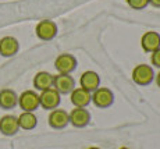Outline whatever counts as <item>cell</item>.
I'll return each instance as SVG.
<instances>
[{
	"instance_id": "d6986e66",
	"label": "cell",
	"mask_w": 160,
	"mask_h": 149,
	"mask_svg": "<svg viewBox=\"0 0 160 149\" xmlns=\"http://www.w3.org/2000/svg\"><path fill=\"white\" fill-rule=\"evenodd\" d=\"M150 66L160 70V48L150 53Z\"/></svg>"
},
{
	"instance_id": "6da1fadb",
	"label": "cell",
	"mask_w": 160,
	"mask_h": 149,
	"mask_svg": "<svg viewBox=\"0 0 160 149\" xmlns=\"http://www.w3.org/2000/svg\"><path fill=\"white\" fill-rule=\"evenodd\" d=\"M134 84L139 86H148L155 81V70L150 64H137L131 73Z\"/></svg>"
},
{
	"instance_id": "5bb4252c",
	"label": "cell",
	"mask_w": 160,
	"mask_h": 149,
	"mask_svg": "<svg viewBox=\"0 0 160 149\" xmlns=\"http://www.w3.org/2000/svg\"><path fill=\"white\" fill-rule=\"evenodd\" d=\"M20 131L17 116L13 114H6L0 119V132L6 136H13Z\"/></svg>"
},
{
	"instance_id": "30bf717a",
	"label": "cell",
	"mask_w": 160,
	"mask_h": 149,
	"mask_svg": "<svg viewBox=\"0 0 160 149\" xmlns=\"http://www.w3.org/2000/svg\"><path fill=\"white\" fill-rule=\"evenodd\" d=\"M70 100L74 107H88L92 103V92L81 86H75L70 94Z\"/></svg>"
},
{
	"instance_id": "ffe728a7",
	"label": "cell",
	"mask_w": 160,
	"mask_h": 149,
	"mask_svg": "<svg viewBox=\"0 0 160 149\" xmlns=\"http://www.w3.org/2000/svg\"><path fill=\"white\" fill-rule=\"evenodd\" d=\"M149 6L155 8H160V0H149Z\"/></svg>"
},
{
	"instance_id": "277c9868",
	"label": "cell",
	"mask_w": 160,
	"mask_h": 149,
	"mask_svg": "<svg viewBox=\"0 0 160 149\" xmlns=\"http://www.w3.org/2000/svg\"><path fill=\"white\" fill-rule=\"evenodd\" d=\"M61 103V95L52 86L49 89H45L39 94V106L45 110H53L57 109Z\"/></svg>"
},
{
	"instance_id": "ac0fdd59",
	"label": "cell",
	"mask_w": 160,
	"mask_h": 149,
	"mask_svg": "<svg viewBox=\"0 0 160 149\" xmlns=\"http://www.w3.org/2000/svg\"><path fill=\"white\" fill-rule=\"evenodd\" d=\"M132 10H145L149 6V0H125Z\"/></svg>"
},
{
	"instance_id": "3957f363",
	"label": "cell",
	"mask_w": 160,
	"mask_h": 149,
	"mask_svg": "<svg viewBox=\"0 0 160 149\" xmlns=\"http://www.w3.org/2000/svg\"><path fill=\"white\" fill-rule=\"evenodd\" d=\"M114 94L107 86H99L92 92V103L98 109H109L114 105Z\"/></svg>"
},
{
	"instance_id": "8992f818",
	"label": "cell",
	"mask_w": 160,
	"mask_h": 149,
	"mask_svg": "<svg viewBox=\"0 0 160 149\" xmlns=\"http://www.w3.org/2000/svg\"><path fill=\"white\" fill-rule=\"evenodd\" d=\"M77 66H78V61L75 56L71 53H61L54 60V68L58 74H72Z\"/></svg>"
},
{
	"instance_id": "7a4b0ae2",
	"label": "cell",
	"mask_w": 160,
	"mask_h": 149,
	"mask_svg": "<svg viewBox=\"0 0 160 149\" xmlns=\"http://www.w3.org/2000/svg\"><path fill=\"white\" fill-rule=\"evenodd\" d=\"M58 33V27L53 20H41L35 27V35L41 41H53Z\"/></svg>"
},
{
	"instance_id": "4fadbf2b",
	"label": "cell",
	"mask_w": 160,
	"mask_h": 149,
	"mask_svg": "<svg viewBox=\"0 0 160 149\" xmlns=\"http://www.w3.org/2000/svg\"><path fill=\"white\" fill-rule=\"evenodd\" d=\"M20 50V42L14 36H3L0 39V56L3 57H13Z\"/></svg>"
},
{
	"instance_id": "ba28073f",
	"label": "cell",
	"mask_w": 160,
	"mask_h": 149,
	"mask_svg": "<svg viewBox=\"0 0 160 149\" xmlns=\"http://www.w3.org/2000/svg\"><path fill=\"white\" fill-rule=\"evenodd\" d=\"M70 124L75 128H85L91 123V113L87 107H74L71 111L68 113Z\"/></svg>"
},
{
	"instance_id": "8fae6325",
	"label": "cell",
	"mask_w": 160,
	"mask_h": 149,
	"mask_svg": "<svg viewBox=\"0 0 160 149\" xmlns=\"http://www.w3.org/2000/svg\"><path fill=\"white\" fill-rule=\"evenodd\" d=\"M141 48L145 53H152L160 48V33L156 31H146L141 36Z\"/></svg>"
},
{
	"instance_id": "7c38bea8",
	"label": "cell",
	"mask_w": 160,
	"mask_h": 149,
	"mask_svg": "<svg viewBox=\"0 0 160 149\" xmlns=\"http://www.w3.org/2000/svg\"><path fill=\"white\" fill-rule=\"evenodd\" d=\"M79 86L89 92H93L100 86V75L93 70L84 71L79 77Z\"/></svg>"
},
{
	"instance_id": "7402d4cb",
	"label": "cell",
	"mask_w": 160,
	"mask_h": 149,
	"mask_svg": "<svg viewBox=\"0 0 160 149\" xmlns=\"http://www.w3.org/2000/svg\"><path fill=\"white\" fill-rule=\"evenodd\" d=\"M88 149H100V148L99 146H89Z\"/></svg>"
},
{
	"instance_id": "9a60e30c",
	"label": "cell",
	"mask_w": 160,
	"mask_h": 149,
	"mask_svg": "<svg viewBox=\"0 0 160 149\" xmlns=\"http://www.w3.org/2000/svg\"><path fill=\"white\" fill-rule=\"evenodd\" d=\"M18 106V95L17 92L10 88H4L0 91V109L10 110Z\"/></svg>"
},
{
	"instance_id": "44dd1931",
	"label": "cell",
	"mask_w": 160,
	"mask_h": 149,
	"mask_svg": "<svg viewBox=\"0 0 160 149\" xmlns=\"http://www.w3.org/2000/svg\"><path fill=\"white\" fill-rule=\"evenodd\" d=\"M155 82H156V85L160 88V70L158 71V73H155Z\"/></svg>"
},
{
	"instance_id": "e0dca14e",
	"label": "cell",
	"mask_w": 160,
	"mask_h": 149,
	"mask_svg": "<svg viewBox=\"0 0 160 149\" xmlns=\"http://www.w3.org/2000/svg\"><path fill=\"white\" fill-rule=\"evenodd\" d=\"M17 120L20 130H25V131H31V130L36 128V126H38V117L33 111H22L17 117Z\"/></svg>"
},
{
	"instance_id": "9c48e42d",
	"label": "cell",
	"mask_w": 160,
	"mask_h": 149,
	"mask_svg": "<svg viewBox=\"0 0 160 149\" xmlns=\"http://www.w3.org/2000/svg\"><path fill=\"white\" fill-rule=\"evenodd\" d=\"M48 124L54 130H63L66 128L70 124V119H68V111H66L64 109H53L50 110L48 117Z\"/></svg>"
},
{
	"instance_id": "52a82bcc",
	"label": "cell",
	"mask_w": 160,
	"mask_h": 149,
	"mask_svg": "<svg viewBox=\"0 0 160 149\" xmlns=\"http://www.w3.org/2000/svg\"><path fill=\"white\" fill-rule=\"evenodd\" d=\"M53 88L63 95H70L71 91L75 88V78L71 74H56L53 77Z\"/></svg>"
},
{
	"instance_id": "5b68a950",
	"label": "cell",
	"mask_w": 160,
	"mask_h": 149,
	"mask_svg": "<svg viewBox=\"0 0 160 149\" xmlns=\"http://www.w3.org/2000/svg\"><path fill=\"white\" fill-rule=\"evenodd\" d=\"M18 106L22 111H33L35 113L39 107V94L36 91L28 89L18 95Z\"/></svg>"
},
{
	"instance_id": "603a6c76",
	"label": "cell",
	"mask_w": 160,
	"mask_h": 149,
	"mask_svg": "<svg viewBox=\"0 0 160 149\" xmlns=\"http://www.w3.org/2000/svg\"><path fill=\"white\" fill-rule=\"evenodd\" d=\"M118 149H130V148H127V146H121V148H118Z\"/></svg>"
},
{
	"instance_id": "2e32d148",
	"label": "cell",
	"mask_w": 160,
	"mask_h": 149,
	"mask_svg": "<svg viewBox=\"0 0 160 149\" xmlns=\"http://www.w3.org/2000/svg\"><path fill=\"white\" fill-rule=\"evenodd\" d=\"M53 77H54L53 74L48 73V71H39V73H36L32 81L33 88L39 92L52 88L53 86Z\"/></svg>"
}]
</instances>
